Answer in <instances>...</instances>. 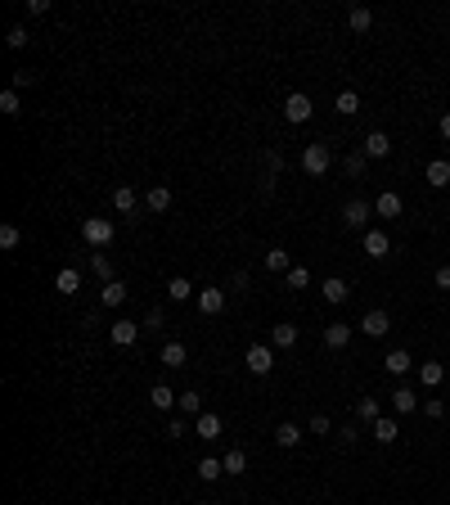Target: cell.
Masks as SVG:
<instances>
[{
	"label": "cell",
	"instance_id": "37",
	"mask_svg": "<svg viewBox=\"0 0 450 505\" xmlns=\"http://www.w3.org/2000/svg\"><path fill=\"white\" fill-rule=\"evenodd\" d=\"M18 244H23V231H18V226H0V249H18Z\"/></svg>",
	"mask_w": 450,
	"mask_h": 505
},
{
	"label": "cell",
	"instance_id": "36",
	"mask_svg": "<svg viewBox=\"0 0 450 505\" xmlns=\"http://www.w3.org/2000/svg\"><path fill=\"white\" fill-rule=\"evenodd\" d=\"M356 415H360L365 424H374L383 411H378V402H374V397H360V402H356Z\"/></svg>",
	"mask_w": 450,
	"mask_h": 505
},
{
	"label": "cell",
	"instance_id": "34",
	"mask_svg": "<svg viewBox=\"0 0 450 505\" xmlns=\"http://www.w3.org/2000/svg\"><path fill=\"white\" fill-rule=\"evenodd\" d=\"M167 293H171V302H185V298H194V284H189L185 275H176V280L167 284Z\"/></svg>",
	"mask_w": 450,
	"mask_h": 505
},
{
	"label": "cell",
	"instance_id": "21",
	"mask_svg": "<svg viewBox=\"0 0 450 505\" xmlns=\"http://www.w3.org/2000/svg\"><path fill=\"white\" fill-rule=\"evenodd\" d=\"M145 203H149V212H167V208H171V189L167 185H153L145 194Z\"/></svg>",
	"mask_w": 450,
	"mask_h": 505
},
{
	"label": "cell",
	"instance_id": "22",
	"mask_svg": "<svg viewBox=\"0 0 450 505\" xmlns=\"http://www.w3.org/2000/svg\"><path fill=\"white\" fill-rule=\"evenodd\" d=\"M347 343H351V325H329L324 329V348L338 352V348H347Z\"/></svg>",
	"mask_w": 450,
	"mask_h": 505
},
{
	"label": "cell",
	"instance_id": "32",
	"mask_svg": "<svg viewBox=\"0 0 450 505\" xmlns=\"http://www.w3.org/2000/svg\"><path fill=\"white\" fill-rule=\"evenodd\" d=\"M90 271L99 275L104 284H113V280H118V275H113V262H109V257H104V253H90Z\"/></svg>",
	"mask_w": 450,
	"mask_h": 505
},
{
	"label": "cell",
	"instance_id": "1",
	"mask_svg": "<svg viewBox=\"0 0 450 505\" xmlns=\"http://www.w3.org/2000/svg\"><path fill=\"white\" fill-rule=\"evenodd\" d=\"M113 235H118V226H113L109 217H86V222H81V240L90 244L95 253H99V249H109V244H113Z\"/></svg>",
	"mask_w": 450,
	"mask_h": 505
},
{
	"label": "cell",
	"instance_id": "2",
	"mask_svg": "<svg viewBox=\"0 0 450 505\" xmlns=\"http://www.w3.org/2000/svg\"><path fill=\"white\" fill-rule=\"evenodd\" d=\"M329 167H333L329 145H306V149H302V171H306V176H324Z\"/></svg>",
	"mask_w": 450,
	"mask_h": 505
},
{
	"label": "cell",
	"instance_id": "29",
	"mask_svg": "<svg viewBox=\"0 0 450 505\" xmlns=\"http://www.w3.org/2000/svg\"><path fill=\"white\" fill-rule=\"evenodd\" d=\"M369 23H374V14H369L365 5H356V9L347 14V27H351V32H369Z\"/></svg>",
	"mask_w": 450,
	"mask_h": 505
},
{
	"label": "cell",
	"instance_id": "35",
	"mask_svg": "<svg viewBox=\"0 0 450 505\" xmlns=\"http://www.w3.org/2000/svg\"><path fill=\"white\" fill-rule=\"evenodd\" d=\"M275 442H280V446H298L302 442V428L298 424H280V428H275Z\"/></svg>",
	"mask_w": 450,
	"mask_h": 505
},
{
	"label": "cell",
	"instance_id": "45",
	"mask_svg": "<svg viewBox=\"0 0 450 505\" xmlns=\"http://www.w3.org/2000/svg\"><path fill=\"white\" fill-rule=\"evenodd\" d=\"M338 437H342V442H347V446H356V437H360V433H356V428L347 424V428H338Z\"/></svg>",
	"mask_w": 450,
	"mask_h": 505
},
{
	"label": "cell",
	"instance_id": "28",
	"mask_svg": "<svg viewBox=\"0 0 450 505\" xmlns=\"http://www.w3.org/2000/svg\"><path fill=\"white\" fill-rule=\"evenodd\" d=\"M113 208H118V212H136V189L118 185V189H113Z\"/></svg>",
	"mask_w": 450,
	"mask_h": 505
},
{
	"label": "cell",
	"instance_id": "7",
	"mask_svg": "<svg viewBox=\"0 0 450 505\" xmlns=\"http://www.w3.org/2000/svg\"><path fill=\"white\" fill-rule=\"evenodd\" d=\"M360 329H365L369 339H383L392 329V320H387V311L383 307H374V311H365V320H360Z\"/></svg>",
	"mask_w": 450,
	"mask_h": 505
},
{
	"label": "cell",
	"instance_id": "39",
	"mask_svg": "<svg viewBox=\"0 0 450 505\" xmlns=\"http://www.w3.org/2000/svg\"><path fill=\"white\" fill-rule=\"evenodd\" d=\"M284 280H289V289H306V284H311V271H306V266H293Z\"/></svg>",
	"mask_w": 450,
	"mask_h": 505
},
{
	"label": "cell",
	"instance_id": "10",
	"mask_svg": "<svg viewBox=\"0 0 450 505\" xmlns=\"http://www.w3.org/2000/svg\"><path fill=\"white\" fill-rule=\"evenodd\" d=\"M369 433H374V437H378L383 446H392V442H396V437H401V424H396V420H387V415H378V420L369 424Z\"/></svg>",
	"mask_w": 450,
	"mask_h": 505
},
{
	"label": "cell",
	"instance_id": "12",
	"mask_svg": "<svg viewBox=\"0 0 450 505\" xmlns=\"http://www.w3.org/2000/svg\"><path fill=\"white\" fill-rule=\"evenodd\" d=\"M109 334H113V343H118V348H131V343L140 339V325H136V320H113Z\"/></svg>",
	"mask_w": 450,
	"mask_h": 505
},
{
	"label": "cell",
	"instance_id": "5",
	"mask_svg": "<svg viewBox=\"0 0 450 505\" xmlns=\"http://www.w3.org/2000/svg\"><path fill=\"white\" fill-rule=\"evenodd\" d=\"M315 113V104H311V95H302V91H293L289 100H284V118L289 122H306Z\"/></svg>",
	"mask_w": 450,
	"mask_h": 505
},
{
	"label": "cell",
	"instance_id": "24",
	"mask_svg": "<svg viewBox=\"0 0 450 505\" xmlns=\"http://www.w3.org/2000/svg\"><path fill=\"white\" fill-rule=\"evenodd\" d=\"M419 406V397H415V388H396L392 393V411H401V415H410Z\"/></svg>",
	"mask_w": 450,
	"mask_h": 505
},
{
	"label": "cell",
	"instance_id": "13",
	"mask_svg": "<svg viewBox=\"0 0 450 505\" xmlns=\"http://www.w3.org/2000/svg\"><path fill=\"white\" fill-rule=\"evenodd\" d=\"M194 433L203 437V442H216V437H221V415L203 411V415H198V424H194Z\"/></svg>",
	"mask_w": 450,
	"mask_h": 505
},
{
	"label": "cell",
	"instance_id": "15",
	"mask_svg": "<svg viewBox=\"0 0 450 505\" xmlns=\"http://www.w3.org/2000/svg\"><path fill=\"white\" fill-rule=\"evenodd\" d=\"M387 154H392L387 131H369V136H365V158H387Z\"/></svg>",
	"mask_w": 450,
	"mask_h": 505
},
{
	"label": "cell",
	"instance_id": "16",
	"mask_svg": "<svg viewBox=\"0 0 450 505\" xmlns=\"http://www.w3.org/2000/svg\"><path fill=\"white\" fill-rule=\"evenodd\" d=\"M185 361H189L185 343H176V339H171V343H162V366H167V370H180Z\"/></svg>",
	"mask_w": 450,
	"mask_h": 505
},
{
	"label": "cell",
	"instance_id": "18",
	"mask_svg": "<svg viewBox=\"0 0 450 505\" xmlns=\"http://www.w3.org/2000/svg\"><path fill=\"white\" fill-rule=\"evenodd\" d=\"M410 366H415V357H410L405 348H392L387 352V375H410Z\"/></svg>",
	"mask_w": 450,
	"mask_h": 505
},
{
	"label": "cell",
	"instance_id": "19",
	"mask_svg": "<svg viewBox=\"0 0 450 505\" xmlns=\"http://www.w3.org/2000/svg\"><path fill=\"white\" fill-rule=\"evenodd\" d=\"M149 402H153V411H171V406H180V393H171L167 384H158L149 393Z\"/></svg>",
	"mask_w": 450,
	"mask_h": 505
},
{
	"label": "cell",
	"instance_id": "14",
	"mask_svg": "<svg viewBox=\"0 0 450 505\" xmlns=\"http://www.w3.org/2000/svg\"><path fill=\"white\" fill-rule=\"evenodd\" d=\"M271 348H275V352L298 348V325H275V329H271Z\"/></svg>",
	"mask_w": 450,
	"mask_h": 505
},
{
	"label": "cell",
	"instance_id": "25",
	"mask_svg": "<svg viewBox=\"0 0 450 505\" xmlns=\"http://www.w3.org/2000/svg\"><path fill=\"white\" fill-rule=\"evenodd\" d=\"M333 109H338L342 118H356V113H360V95L356 91H342L338 100H333Z\"/></svg>",
	"mask_w": 450,
	"mask_h": 505
},
{
	"label": "cell",
	"instance_id": "46",
	"mask_svg": "<svg viewBox=\"0 0 450 505\" xmlns=\"http://www.w3.org/2000/svg\"><path fill=\"white\" fill-rule=\"evenodd\" d=\"M437 289H450V266H437Z\"/></svg>",
	"mask_w": 450,
	"mask_h": 505
},
{
	"label": "cell",
	"instance_id": "30",
	"mask_svg": "<svg viewBox=\"0 0 450 505\" xmlns=\"http://www.w3.org/2000/svg\"><path fill=\"white\" fill-rule=\"evenodd\" d=\"M221 474H225L221 460H212V456H203V460H198V479H203V483H216Z\"/></svg>",
	"mask_w": 450,
	"mask_h": 505
},
{
	"label": "cell",
	"instance_id": "41",
	"mask_svg": "<svg viewBox=\"0 0 450 505\" xmlns=\"http://www.w3.org/2000/svg\"><path fill=\"white\" fill-rule=\"evenodd\" d=\"M5 41H9V50H23V45H27V27H9Z\"/></svg>",
	"mask_w": 450,
	"mask_h": 505
},
{
	"label": "cell",
	"instance_id": "11",
	"mask_svg": "<svg viewBox=\"0 0 450 505\" xmlns=\"http://www.w3.org/2000/svg\"><path fill=\"white\" fill-rule=\"evenodd\" d=\"M54 289H59L63 298H72V293L81 289V271H77V266H63V271L54 275Z\"/></svg>",
	"mask_w": 450,
	"mask_h": 505
},
{
	"label": "cell",
	"instance_id": "6",
	"mask_svg": "<svg viewBox=\"0 0 450 505\" xmlns=\"http://www.w3.org/2000/svg\"><path fill=\"white\" fill-rule=\"evenodd\" d=\"M198 311H203V316H221L225 311V289H198Z\"/></svg>",
	"mask_w": 450,
	"mask_h": 505
},
{
	"label": "cell",
	"instance_id": "47",
	"mask_svg": "<svg viewBox=\"0 0 450 505\" xmlns=\"http://www.w3.org/2000/svg\"><path fill=\"white\" fill-rule=\"evenodd\" d=\"M442 140H450V113H442Z\"/></svg>",
	"mask_w": 450,
	"mask_h": 505
},
{
	"label": "cell",
	"instance_id": "3",
	"mask_svg": "<svg viewBox=\"0 0 450 505\" xmlns=\"http://www.w3.org/2000/svg\"><path fill=\"white\" fill-rule=\"evenodd\" d=\"M243 366L252 370V375H271L275 370V348L271 343H252V348L243 352Z\"/></svg>",
	"mask_w": 450,
	"mask_h": 505
},
{
	"label": "cell",
	"instance_id": "20",
	"mask_svg": "<svg viewBox=\"0 0 450 505\" xmlns=\"http://www.w3.org/2000/svg\"><path fill=\"white\" fill-rule=\"evenodd\" d=\"M365 253H369V257H387V253H392L387 231H365Z\"/></svg>",
	"mask_w": 450,
	"mask_h": 505
},
{
	"label": "cell",
	"instance_id": "23",
	"mask_svg": "<svg viewBox=\"0 0 450 505\" xmlns=\"http://www.w3.org/2000/svg\"><path fill=\"white\" fill-rule=\"evenodd\" d=\"M99 302H104V307H122V302H127V284H122V280H113V284H104V293H99Z\"/></svg>",
	"mask_w": 450,
	"mask_h": 505
},
{
	"label": "cell",
	"instance_id": "44",
	"mask_svg": "<svg viewBox=\"0 0 450 505\" xmlns=\"http://www.w3.org/2000/svg\"><path fill=\"white\" fill-rule=\"evenodd\" d=\"M23 86H32V72L18 68V72H14V91H23Z\"/></svg>",
	"mask_w": 450,
	"mask_h": 505
},
{
	"label": "cell",
	"instance_id": "42",
	"mask_svg": "<svg viewBox=\"0 0 450 505\" xmlns=\"http://www.w3.org/2000/svg\"><path fill=\"white\" fill-rule=\"evenodd\" d=\"M424 415H428V420H442V415H446V406L437 402V397H428V402H424Z\"/></svg>",
	"mask_w": 450,
	"mask_h": 505
},
{
	"label": "cell",
	"instance_id": "17",
	"mask_svg": "<svg viewBox=\"0 0 450 505\" xmlns=\"http://www.w3.org/2000/svg\"><path fill=\"white\" fill-rule=\"evenodd\" d=\"M320 289H324V298H329V302H347V298H351V284L342 280V275H329Z\"/></svg>",
	"mask_w": 450,
	"mask_h": 505
},
{
	"label": "cell",
	"instance_id": "43",
	"mask_svg": "<svg viewBox=\"0 0 450 505\" xmlns=\"http://www.w3.org/2000/svg\"><path fill=\"white\" fill-rule=\"evenodd\" d=\"M311 433H333V420L329 415H311Z\"/></svg>",
	"mask_w": 450,
	"mask_h": 505
},
{
	"label": "cell",
	"instance_id": "8",
	"mask_svg": "<svg viewBox=\"0 0 450 505\" xmlns=\"http://www.w3.org/2000/svg\"><path fill=\"white\" fill-rule=\"evenodd\" d=\"M424 180L433 189H446L450 185V158H433V163H428V171H424Z\"/></svg>",
	"mask_w": 450,
	"mask_h": 505
},
{
	"label": "cell",
	"instance_id": "33",
	"mask_svg": "<svg viewBox=\"0 0 450 505\" xmlns=\"http://www.w3.org/2000/svg\"><path fill=\"white\" fill-rule=\"evenodd\" d=\"M221 465H225V474H243V469H248V456H243V446L225 451V456H221Z\"/></svg>",
	"mask_w": 450,
	"mask_h": 505
},
{
	"label": "cell",
	"instance_id": "4",
	"mask_svg": "<svg viewBox=\"0 0 450 505\" xmlns=\"http://www.w3.org/2000/svg\"><path fill=\"white\" fill-rule=\"evenodd\" d=\"M369 212H374V203L351 199V203L342 208V226H347V231H365V226H369Z\"/></svg>",
	"mask_w": 450,
	"mask_h": 505
},
{
	"label": "cell",
	"instance_id": "40",
	"mask_svg": "<svg viewBox=\"0 0 450 505\" xmlns=\"http://www.w3.org/2000/svg\"><path fill=\"white\" fill-rule=\"evenodd\" d=\"M0 113H9V118L18 113V91H14V86H9V91L0 95Z\"/></svg>",
	"mask_w": 450,
	"mask_h": 505
},
{
	"label": "cell",
	"instance_id": "27",
	"mask_svg": "<svg viewBox=\"0 0 450 505\" xmlns=\"http://www.w3.org/2000/svg\"><path fill=\"white\" fill-rule=\"evenodd\" d=\"M266 271H275V275H289V271H293L289 253H284V249H271V253H266Z\"/></svg>",
	"mask_w": 450,
	"mask_h": 505
},
{
	"label": "cell",
	"instance_id": "31",
	"mask_svg": "<svg viewBox=\"0 0 450 505\" xmlns=\"http://www.w3.org/2000/svg\"><path fill=\"white\" fill-rule=\"evenodd\" d=\"M419 379H424V388H437L446 379V370L437 366V361H424V366H419Z\"/></svg>",
	"mask_w": 450,
	"mask_h": 505
},
{
	"label": "cell",
	"instance_id": "26",
	"mask_svg": "<svg viewBox=\"0 0 450 505\" xmlns=\"http://www.w3.org/2000/svg\"><path fill=\"white\" fill-rule=\"evenodd\" d=\"M365 167H369L365 149H351V154L342 158V171H347V176H365Z\"/></svg>",
	"mask_w": 450,
	"mask_h": 505
},
{
	"label": "cell",
	"instance_id": "9",
	"mask_svg": "<svg viewBox=\"0 0 450 505\" xmlns=\"http://www.w3.org/2000/svg\"><path fill=\"white\" fill-rule=\"evenodd\" d=\"M401 208H405V203H401L396 189H383V194L374 199V212H378V217H387V222H392V217H401Z\"/></svg>",
	"mask_w": 450,
	"mask_h": 505
},
{
	"label": "cell",
	"instance_id": "38",
	"mask_svg": "<svg viewBox=\"0 0 450 505\" xmlns=\"http://www.w3.org/2000/svg\"><path fill=\"white\" fill-rule=\"evenodd\" d=\"M180 411L185 415H203V397L198 393H180Z\"/></svg>",
	"mask_w": 450,
	"mask_h": 505
}]
</instances>
